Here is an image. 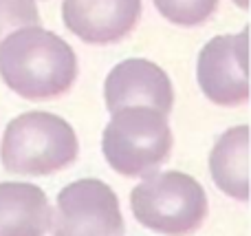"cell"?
<instances>
[{"label":"cell","instance_id":"obj_9","mask_svg":"<svg viewBox=\"0 0 251 236\" xmlns=\"http://www.w3.org/2000/svg\"><path fill=\"white\" fill-rule=\"evenodd\" d=\"M51 225L49 197L25 181L0 184V236H47Z\"/></svg>","mask_w":251,"mask_h":236},{"label":"cell","instance_id":"obj_11","mask_svg":"<svg viewBox=\"0 0 251 236\" xmlns=\"http://www.w3.org/2000/svg\"><path fill=\"white\" fill-rule=\"evenodd\" d=\"M154 7L172 25L196 26L214 16L218 0H154Z\"/></svg>","mask_w":251,"mask_h":236},{"label":"cell","instance_id":"obj_10","mask_svg":"<svg viewBox=\"0 0 251 236\" xmlns=\"http://www.w3.org/2000/svg\"><path fill=\"white\" fill-rule=\"evenodd\" d=\"M209 172L227 197L249 199V126L240 124L225 131L209 153Z\"/></svg>","mask_w":251,"mask_h":236},{"label":"cell","instance_id":"obj_3","mask_svg":"<svg viewBox=\"0 0 251 236\" xmlns=\"http://www.w3.org/2000/svg\"><path fill=\"white\" fill-rule=\"evenodd\" d=\"M132 214L143 228L163 236H190L207 216V194L181 170L152 172L130 192Z\"/></svg>","mask_w":251,"mask_h":236},{"label":"cell","instance_id":"obj_12","mask_svg":"<svg viewBox=\"0 0 251 236\" xmlns=\"http://www.w3.org/2000/svg\"><path fill=\"white\" fill-rule=\"evenodd\" d=\"M40 25L35 0H0V42L22 26Z\"/></svg>","mask_w":251,"mask_h":236},{"label":"cell","instance_id":"obj_4","mask_svg":"<svg viewBox=\"0 0 251 236\" xmlns=\"http://www.w3.org/2000/svg\"><path fill=\"white\" fill-rule=\"evenodd\" d=\"M172 131L168 115L148 106H128L106 124L101 135L104 159L117 175L148 177L170 159Z\"/></svg>","mask_w":251,"mask_h":236},{"label":"cell","instance_id":"obj_1","mask_svg":"<svg viewBox=\"0 0 251 236\" xmlns=\"http://www.w3.org/2000/svg\"><path fill=\"white\" fill-rule=\"evenodd\" d=\"M77 71L73 47L42 25L16 29L0 42V78L22 100L44 102L64 95Z\"/></svg>","mask_w":251,"mask_h":236},{"label":"cell","instance_id":"obj_13","mask_svg":"<svg viewBox=\"0 0 251 236\" xmlns=\"http://www.w3.org/2000/svg\"><path fill=\"white\" fill-rule=\"evenodd\" d=\"M234 4H238L240 9H247L249 7V0H234Z\"/></svg>","mask_w":251,"mask_h":236},{"label":"cell","instance_id":"obj_8","mask_svg":"<svg viewBox=\"0 0 251 236\" xmlns=\"http://www.w3.org/2000/svg\"><path fill=\"white\" fill-rule=\"evenodd\" d=\"M141 0H64L66 29L86 44H115L137 26Z\"/></svg>","mask_w":251,"mask_h":236},{"label":"cell","instance_id":"obj_5","mask_svg":"<svg viewBox=\"0 0 251 236\" xmlns=\"http://www.w3.org/2000/svg\"><path fill=\"white\" fill-rule=\"evenodd\" d=\"M51 236H124L115 190L101 179H77L60 190L51 212Z\"/></svg>","mask_w":251,"mask_h":236},{"label":"cell","instance_id":"obj_7","mask_svg":"<svg viewBox=\"0 0 251 236\" xmlns=\"http://www.w3.org/2000/svg\"><path fill=\"white\" fill-rule=\"evenodd\" d=\"M104 100L108 113H117L128 106H148L170 115L174 106V88L159 64L143 57H128L115 64L106 75Z\"/></svg>","mask_w":251,"mask_h":236},{"label":"cell","instance_id":"obj_2","mask_svg":"<svg viewBox=\"0 0 251 236\" xmlns=\"http://www.w3.org/2000/svg\"><path fill=\"white\" fill-rule=\"evenodd\" d=\"M79 139L66 119L47 110H29L7 124L0 146L4 170L26 177H49L77 159Z\"/></svg>","mask_w":251,"mask_h":236},{"label":"cell","instance_id":"obj_6","mask_svg":"<svg viewBox=\"0 0 251 236\" xmlns=\"http://www.w3.org/2000/svg\"><path fill=\"white\" fill-rule=\"evenodd\" d=\"M249 29L212 38L199 53L196 79L209 102L240 106L249 100Z\"/></svg>","mask_w":251,"mask_h":236}]
</instances>
